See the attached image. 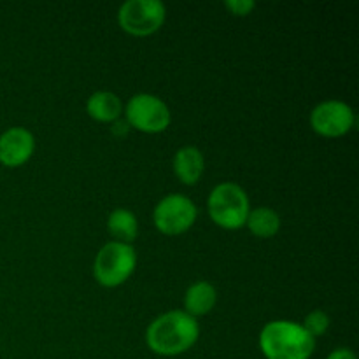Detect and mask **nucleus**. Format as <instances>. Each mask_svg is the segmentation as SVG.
<instances>
[{
  "label": "nucleus",
  "instance_id": "f257e3e1",
  "mask_svg": "<svg viewBox=\"0 0 359 359\" xmlns=\"http://www.w3.org/2000/svg\"><path fill=\"white\" fill-rule=\"evenodd\" d=\"M198 335V323L193 316L182 311H170L151 323L146 332V342L160 356H177L191 349Z\"/></svg>",
  "mask_w": 359,
  "mask_h": 359
},
{
  "label": "nucleus",
  "instance_id": "f03ea898",
  "mask_svg": "<svg viewBox=\"0 0 359 359\" xmlns=\"http://www.w3.org/2000/svg\"><path fill=\"white\" fill-rule=\"evenodd\" d=\"M259 347L266 359H309L314 353L316 340L291 321H272L262 330Z\"/></svg>",
  "mask_w": 359,
  "mask_h": 359
},
{
  "label": "nucleus",
  "instance_id": "7ed1b4c3",
  "mask_svg": "<svg viewBox=\"0 0 359 359\" xmlns=\"http://www.w3.org/2000/svg\"><path fill=\"white\" fill-rule=\"evenodd\" d=\"M207 205L214 223L226 230H238L244 226L251 212L248 193L235 182L217 184L210 191Z\"/></svg>",
  "mask_w": 359,
  "mask_h": 359
},
{
  "label": "nucleus",
  "instance_id": "20e7f679",
  "mask_svg": "<svg viewBox=\"0 0 359 359\" xmlns=\"http://www.w3.org/2000/svg\"><path fill=\"white\" fill-rule=\"evenodd\" d=\"M137 265L135 249L121 242H107L95 258V279L104 287L121 286L133 273Z\"/></svg>",
  "mask_w": 359,
  "mask_h": 359
},
{
  "label": "nucleus",
  "instance_id": "39448f33",
  "mask_svg": "<svg viewBox=\"0 0 359 359\" xmlns=\"http://www.w3.org/2000/svg\"><path fill=\"white\" fill-rule=\"evenodd\" d=\"M167 9L160 0H128L119 7V27L126 34L146 37L160 30L165 23Z\"/></svg>",
  "mask_w": 359,
  "mask_h": 359
},
{
  "label": "nucleus",
  "instance_id": "423d86ee",
  "mask_svg": "<svg viewBox=\"0 0 359 359\" xmlns=\"http://www.w3.org/2000/svg\"><path fill=\"white\" fill-rule=\"evenodd\" d=\"M126 123L144 133H160L170 125V111L161 98L139 93L126 104Z\"/></svg>",
  "mask_w": 359,
  "mask_h": 359
},
{
  "label": "nucleus",
  "instance_id": "0eeeda50",
  "mask_svg": "<svg viewBox=\"0 0 359 359\" xmlns=\"http://www.w3.org/2000/svg\"><path fill=\"white\" fill-rule=\"evenodd\" d=\"M198 210L184 195H168L154 207L153 219L158 230L165 235H181L195 224Z\"/></svg>",
  "mask_w": 359,
  "mask_h": 359
},
{
  "label": "nucleus",
  "instance_id": "6e6552de",
  "mask_svg": "<svg viewBox=\"0 0 359 359\" xmlns=\"http://www.w3.org/2000/svg\"><path fill=\"white\" fill-rule=\"evenodd\" d=\"M311 125L323 137H342L353 128L354 112L346 102H323L312 111Z\"/></svg>",
  "mask_w": 359,
  "mask_h": 359
},
{
  "label": "nucleus",
  "instance_id": "1a4fd4ad",
  "mask_svg": "<svg viewBox=\"0 0 359 359\" xmlns=\"http://www.w3.org/2000/svg\"><path fill=\"white\" fill-rule=\"evenodd\" d=\"M35 139L27 128L14 126L0 135V163L4 167H21L32 158Z\"/></svg>",
  "mask_w": 359,
  "mask_h": 359
},
{
  "label": "nucleus",
  "instance_id": "9d476101",
  "mask_svg": "<svg viewBox=\"0 0 359 359\" xmlns=\"http://www.w3.org/2000/svg\"><path fill=\"white\" fill-rule=\"evenodd\" d=\"M205 167V160L198 147L186 146L177 151L174 158V172L181 182L193 186L200 181Z\"/></svg>",
  "mask_w": 359,
  "mask_h": 359
},
{
  "label": "nucleus",
  "instance_id": "9b49d317",
  "mask_svg": "<svg viewBox=\"0 0 359 359\" xmlns=\"http://www.w3.org/2000/svg\"><path fill=\"white\" fill-rule=\"evenodd\" d=\"M217 302V293L216 287L210 283H205V280H200V283H195L193 286L188 287L184 297V307L186 312L193 318H198V316L209 314L214 309Z\"/></svg>",
  "mask_w": 359,
  "mask_h": 359
},
{
  "label": "nucleus",
  "instance_id": "f8f14e48",
  "mask_svg": "<svg viewBox=\"0 0 359 359\" xmlns=\"http://www.w3.org/2000/svg\"><path fill=\"white\" fill-rule=\"evenodd\" d=\"M88 114L100 123H114L123 112V104L119 97L112 91H97L88 98Z\"/></svg>",
  "mask_w": 359,
  "mask_h": 359
},
{
  "label": "nucleus",
  "instance_id": "ddd939ff",
  "mask_svg": "<svg viewBox=\"0 0 359 359\" xmlns=\"http://www.w3.org/2000/svg\"><path fill=\"white\" fill-rule=\"evenodd\" d=\"M109 233L116 238V242L130 244L135 241L139 235V223H137L135 214L128 209H114L107 219Z\"/></svg>",
  "mask_w": 359,
  "mask_h": 359
},
{
  "label": "nucleus",
  "instance_id": "4468645a",
  "mask_svg": "<svg viewBox=\"0 0 359 359\" xmlns=\"http://www.w3.org/2000/svg\"><path fill=\"white\" fill-rule=\"evenodd\" d=\"M245 224L256 237L270 238L279 231L280 217L276 210L269 209V207H258L249 212Z\"/></svg>",
  "mask_w": 359,
  "mask_h": 359
},
{
  "label": "nucleus",
  "instance_id": "2eb2a0df",
  "mask_svg": "<svg viewBox=\"0 0 359 359\" xmlns=\"http://www.w3.org/2000/svg\"><path fill=\"white\" fill-rule=\"evenodd\" d=\"M302 328H304L305 332H307L309 335L316 340L318 337L325 335V333L328 332V328H330L328 314L323 311H312L311 314L305 318V323Z\"/></svg>",
  "mask_w": 359,
  "mask_h": 359
},
{
  "label": "nucleus",
  "instance_id": "dca6fc26",
  "mask_svg": "<svg viewBox=\"0 0 359 359\" xmlns=\"http://www.w3.org/2000/svg\"><path fill=\"white\" fill-rule=\"evenodd\" d=\"M224 7L235 16H248L255 11L256 2L255 0H226Z\"/></svg>",
  "mask_w": 359,
  "mask_h": 359
},
{
  "label": "nucleus",
  "instance_id": "f3484780",
  "mask_svg": "<svg viewBox=\"0 0 359 359\" xmlns=\"http://www.w3.org/2000/svg\"><path fill=\"white\" fill-rule=\"evenodd\" d=\"M326 359H356V354L351 349H346V347H340V349L333 351Z\"/></svg>",
  "mask_w": 359,
  "mask_h": 359
},
{
  "label": "nucleus",
  "instance_id": "a211bd4d",
  "mask_svg": "<svg viewBox=\"0 0 359 359\" xmlns=\"http://www.w3.org/2000/svg\"><path fill=\"white\" fill-rule=\"evenodd\" d=\"M130 125L126 121H123V119H116L114 125H112V132L116 133V135H119V132H121V135H125L126 132H128Z\"/></svg>",
  "mask_w": 359,
  "mask_h": 359
}]
</instances>
